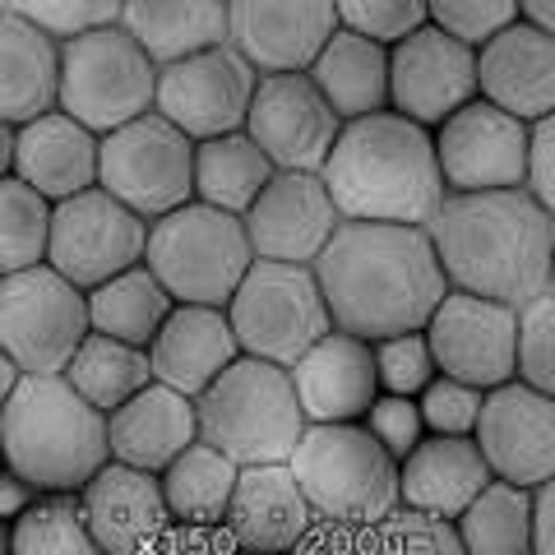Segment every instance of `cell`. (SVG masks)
Instances as JSON below:
<instances>
[{
	"mask_svg": "<svg viewBox=\"0 0 555 555\" xmlns=\"http://www.w3.org/2000/svg\"><path fill=\"white\" fill-rule=\"evenodd\" d=\"M481 393L477 385H463L454 375H430L426 389L416 393V408H422V426L430 436H473L477 412H481Z\"/></svg>",
	"mask_w": 555,
	"mask_h": 555,
	"instance_id": "7bdbcfd3",
	"label": "cell"
},
{
	"mask_svg": "<svg viewBox=\"0 0 555 555\" xmlns=\"http://www.w3.org/2000/svg\"><path fill=\"white\" fill-rule=\"evenodd\" d=\"M250 236V250L259 259H292L310 264L324 241L343 222L338 204L328 199V185L320 171H273L269 185L255 195V204L241 214Z\"/></svg>",
	"mask_w": 555,
	"mask_h": 555,
	"instance_id": "d6986e66",
	"label": "cell"
},
{
	"mask_svg": "<svg viewBox=\"0 0 555 555\" xmlns=\"http://www.w3.org/2000/svg\"><path fill=\"white\" fill-rule=\"evenodd\" d=\"M334 14L338 28H352L361 38L389 47L426 24V0H334Z\"/></svg>",
	"mask_w": 555,
	"mask_h": 555,
	"instance_id": "f6af8a7d",
	"label": "cell"
},
{
	"mask_svg": "<svg viewBox=\"0 0 555 555\" xmlns=\"http://www.w3.org/2000/svg\"><path fill=\"white\" fill-rule=\"evenodd\" d=\"M61 375L75 385L79 398H89L98 412H112L126 403L130 393L149 385L153 366H149V347L120 343V338H107V334H98V328H89L75 352H69Z\"/></svg>",
	"mask_w": 555,
	"mask_h": 555,
	"instance_id": "e575fe53",
	"label": "cell"
},
{
	"mask_svg": "<svg viewBox=\"0 0 555 555\" xmlns=\"http://www.w3.org/2000/svg\"><path fill=\"white\" fill-rule=\"evenodd\" d=\"M436 163L444 190H509L524 185V149L528 120L500 112L495 102L473 98L449 112L436 130Z\"/></svg>",
	"mask_w": 555,
	"mask_h": 555,
	"instance_id": "2e32d148",
	"label": "cell"
},
{
	"mask_svg": "<svg viewBox=\"0 0 555 555\" xmlns=\"http://www.w3.org/2000/svg\"><path fill=\"white\" fill-rule=\"evenodd\" d=\"M449 287L491 297L500 306H524L555 283V222L524 185L509 190H449L426 218Z\"/></svg>",
	"mask_w": 555,
	"mask_h": 555,
	"instance_id": "7a4b0ae2",
	"label": "cell"
},
{
	"mask_svg": "<svg viewBox=\"0 0 555 555\" xmlns=\"http://www.w3.org/2000/svg\"><path fill=\"white\" fill-rule=\"evenodd\" d=\"M491 477L514 486H537L555 477V403L551 393L505 379L481 393V412L473 426Z\"/></svg>",
	"mask_w": 555,
	"mask_h": 555,
	"instance_id": "e0dca14e",
	"label": "cell"
},
{
	"mask_svg": "<svg viewBox=\"0 0 555 555\" xmlns=\"http://www.w3.org/2000/svg\"><path fill=\"white\" fill-rule=\"evenodd\" d=\"M10 551L33 555H93V537L83 528L75 491H42L10 524Z\"/></svg>",
	"mask_w": 555,
	"mask_h": 555,
	"instance_id": "8d00e7d4",
	"label": "cell"
},
{
	"mask_svg": "<svg viewBox=\"0 0 555 555\" xmlns=\"http://www.w3.org/2000/svg\"><path fill=\"white\" fill-rule=\"evenodd\" d=\"M89 334V301L51 264L0 273V347L28 375L65 371L69 352Z\"/></svg>",
	"mask_w": 555,
	"mask_h": 555,
	"instance_id": "8fae6325",
	"label": "cell"
},
{
	"mask_svg": "<svg viewBox=\"0 0 555 555\" xmlns=\"http://www.w3.org/2000/svg\"><path fill=\"white\" fill-rule=\"evenodd\" d=\"M158 481H163V500H167L171 524L218 528L222 514H228L232 486H236V463L228 454H218L214 444L190 440L158 473Z\"/></svg>",
	"mask_w": 555,
	"mask_h": 555,
	"instance_id": "d6a6232c",
	"label": "cell"
},
{
	"mask_svg": "<svg viewBox=\"0 0 555 555\" xmlns=\"http://www.w3.org/2000/svg\"><path fill=\"white\" fill-rule=\"evenodd\" d=\"M486 481H491V467L473 436H430L426 430L412 444V454L398 459V505L459 518Z\"/></svg>",
	"mask_w": 555,
	"mask_h": 555,
	"instance_id": "83f0119b",
	"label": "cell"
},
{
	"mask_svg": "<svg viewBox=\"0 0 555 555\" xmlns=\"http://www.w3.org/2000/svg\"><path fill=\"white\" fill-rule=\"evenodd\" d=\"M5 10H10V0H0V14H5Z\"/></svg>",
	"mask_w": 555,
	"mask_h": 555,
	"instance_id": "11a10c76",
	"label": "cell"
},
{
	"mask_svg": "<svg viewBox=\"0 0 555 555\" xmlns=\"http://www.w3.org/2000/svg\"><path fill=\"white\" fill-rule=\"evenodd\" d=\"M328 320L357 338H385L422 328L449 292L436 246L416 222L343 218L324 250L310 259Z\"/></svg>",
	"mask_w": 555,
	"mask_h": 555,
	"instance_id": "6da1fadb",
	"label": "cell"
},
{
	"mask_svg": "<svg viewBox=\"0 0 555 555\" xmlns=\"http://www.w3.org/2000/svg\"><path fill=\"white\" fill-rule=\"evenodd\" d=\"M10 167H14V126L0 120V177H10Z\"/></svg>",
	"mask_w": 555,
	"mask_h": 555,
	"instance_id": "f5cc1de1",
	"label": "cell"
},
{
	"mask_svg": "<svg viewBox=\"0 0 555 555\" xmlns=\"http://www.w3.org/2000/svg\"><path fill=\"white\" fill-rule=\"evenodd\" d=\"M555 551V486L537 481L528 500V555H551Z\"/></svg>",
	"mask_w": 555,
	"mask_h": 555,
	"instance_id": "c3c4849f",
	"label": "cell"
},
{
	"mask_svg": "<svg viewBox=\"0 0 555 555\" xmlns=\"http://www.w3.org/2000/svg\"><path fill=\"white\" fill-rule=\"evenodd\" d=\"M375 357V385L385 393H408L416 398L426 379L436 375V357H430L426 328H403V334H385L371 343Z\"/></svg>",
	"mask_w": 555,
	"mask_h": 555,
	"instance_id": "ab89813d",
	"label": "cell"
},
{
	"mask_svg": "<svg viewBox=\"0 0 555 555\" xmlns=\"http://www.w3.org/2000/svg\"><path fill=\"white\" fill-rule=\"evenodd\" d=\"M20 375H24V371L14 366V357L5 352V347H0V403L10 398V389H14V379H20Z\"/></svg>",
	"mask_w": 555,
	"mask_h": 555,
	"instance_id": "816d5d0a",
	"label": "cell"
},
{
	"mask_svg": "<svg viewBox=\"0 0 555 555\" xmlns=\"http://www.w3.org/2000/svg\"><path fill=\"white\" fill-rule=\"evenodd\" d=\"M371 542L389 551H463L454 518H440L412 505H393L389 514H379L371 524Z\"/></svg>",
	"mask_w": 555,
	"mask_h": 555,
	"instance_id": "60d3db41",
	"label": "cell"
},
{
	"mask_svg": "<svg viewBox=\"0 0 555 555\" xmlns=\"http://www.w3.org/2000/svg\"><path fill=\"white\" fill-rule=\"evenodd\" d=\"M0 551H10V524L0 518Z\"/></svg>",
	"mask_w": 555,
	"mask_h": 555,
	"instance_id": "db71d44e",
	"label": "cell"
},
{
	"mask_svg": "<svg viewBox=\"0 0 555 555\" xmlns=\"http://www.w3.org/2000/svg\"><path fill=\"white\" fill-rule=\"evenodd\" d=\"M287 467L324 524L371 528L398 505V459L361 422H306Z\"/></svg>",
	"mask_w": 555,
	"mask_h": 555,
	"instance_id": "8992f818",
	"label": "cell"
},
{
	"mask_svg": "<svg viewBox=\"0 0 555 555\" xmlns=\"http://www.w3.org/2000/svg\"><path fill=\"white\" fill-rule=\"evenodd\" d=\"M75 495H79V514L93 546L112 555L153 546L171 524L158 473H144V467L120 463V459L102 463Z\"/></svg>",
	"mask_w": 555,
	"mask_h": 555,
	"instance_id": "44dd1931",
	"label": "cell"
},
{
	"mask_svg": "<svg viewBox=\"0 0 555 555\" xmlns=\"http://www.w3.org/2000/svg\"><path fill=\"white\" fill-rule=\"evenodd\" d=\"M250 236L236 214L214 204L185 199L171 214L149 222L144 264L167 287L171 301L190 306H228L241 273L250 269Z\"/></svg>",
	"mask_w": 555,
	"mask_h": 555,
	"instance_id": "52a82bcc",
	"label": "cell"
},
{
	"mask_svg": "<svg viewBox=\"0 0 555 555\" xmlns=\"http://www.w3.org/2000/svg\"><path fill=\"white\" fill-rule=\"evenodd\" d=\"M528 500L532 486L491 477L454 518L463 551L473 555H528Z\"/></svg>",
	"mask_w": 555,
	"mask_h": 555,
	"instance_id": "d590c367",
	"label": "cell"
},
{
	"mask_svg": "<svg viewBox=\"0 0 555 555\" xmlns=\"http://www.w3.org/2000/svg\"><path fill=\"white\" fill-rule=\"evenodd\" d=\"M195 430L204 444L228 454L236 467L287 463L292 444L306 430L287 366L236 352L204 385V393H195Z\"/></svg>",
	"mask_w": 555,
	"mask_h": 555,
	"instance_id": "5b68a950",
	"label": "cell"
},
{
	"mask_svg": "<svg viewBox=\"0 0 555 555\" xmlns=\"http://www.w3.org/2000/svg\"><path fill=\"white\" fill-rule=\"evenodd\" d=\"M477 98L518 120L555 112V33L514 20L477 47Z\"/></svg>",
	"mask_w": 555,
	"mask_h": 555,
	"instance_id": "7402d4cb",
	"label": "cell"
},
{
	"mask_svg": "<svg viewBox=\"0 0 555 555\" xmlns=\"http://www.w3.org/2000/svg\"><path fill=\"white\" fill-rule=\"evenodd\" d=\"M310 514L306 495L297 477H292L287 463H246L236 467V486L228 500V514H222L218 528H228V537L236 546L250 551H292L306 542Z\"/></svg>",
	"mask_w": 555,
	"mask_h": 555,
	"instance_id": "cb8c5ba5",
	"label": "cell"
},
{
	"mask_svg": "<svg viewBox=\"0 0 555 555\" xmlns=\"http://www.w3.org/2000/svg\"><path fill=\"white\" fill-rule=\"evenodd\" d=\"M195 139L181 134L167 116L144 112L102 134L98 185L139 218H163L177 204L195 199Z\"/></svg>",
	"mask_w": 555,
	"mask_h": 555,
	"instance_id": "30bf717a",
	"label": "cell"
},
{
	"mask_svg": "<svg viewBox=\"0 0 555 555\" xmlns=\"http://www.w3.org/2000/svg\"><path fill=\"white\" fill-rule=\"evenodd\" d=\"M524 190L537 204H555V120H528V149H524Z\"/></svg>",
	"mask_w": 555,
	"mask_h": 555,
	"instance_id": "7dc6e473",
	"label": "cell"
},
{
	"mask_svg": "<svg viewBox=\"0 0 555 555\" xmlns=\"http://www.w3.org/2000/svg\"><path fill=\"white\" fill-rule=\"evenodd\" d=\"M477 98V47L449 38L436 24L389 42V112L436 130L449 112Z\"/></svg>",
	"mask_w": 555,
	"mask_h": 555,
	"instance_id": "9a60e30c",
	"label": "cell"
},
{
	"mask_svg": "<svg viewBox=\"0 0 555 555\" xmlns=\"http://www.w3.org/2000/svg\"><path fill=\"white\" fill-rule=\"evenodd\" d=\"M255 79H259V69L232 42L204 47L195 56L158 65L153 112L167 116L181 134H190L199 144V139L246 126Z\"/></svg>",
	"mask_w": 555,
	"mask_h": 555,
	"instance_id": "4fadbf2b",
	"label": "cell"
},
{
	"mask_svg": "<svg viewBox=\"0 0 555 555\" xmlns=\"http://www.w3.org/2000/svg\"><path fill=\"white\" fill-rule=\"evenodd\" d=\"M98 144L102 134L79 126L75 116L51 107L42 116L14 126V177L33 185L42 199L61 204L79 190L98 185Z\"/></svg>",
	"mask_w": 555,
	"mask_h": 555,
	"instance_id": "d4e9b609",
	"label": "cell"
},
{
	"mask_svg": "<svg viewBox=\"0 0 555 555\" xmlns=\"http://www.w3.org/2000/svg\"><path fill=\"white\" fill-rule=\"evenodd\" d=\"M310 83L338 112V120L371 116L389 107V47L361 38L352 28H334V38L310 61Z\"/></svg>",
	"mask_w": 555,
	"mask_h": 555,
	"instance_id": "f1b7e54d",
	"label": "cell"
},
{
	"mask_svg": "<svg viewBox=\"0 0 555 555\" xmlns=\"http://www.w3.org/2000/svg\"><path fill=\"white\" fill-rule=\"evenodd\" d=\"M56 75L61 42L20 14H0V120L24 126L56 107Z\"/></svg>",
	"mask_w": 555,
	"mask_h": 555,
	"instance_id": "f546056e",
	"label": "cell"
},
{
	"mask_svg": "<svg viewBox=\"0 0 555 555\" xmlns=\"http://www.w3.org/2000/svg\"><path fill=\"white\" fill-rule=\"evenodd\" d=\"M361 426L371 430V436L389 449L393 459H403L412 454V444L426 436V426H422V408H416V398L408 393H385L379 389L371 398V408L361 412Z\"/></svg>",
	"mask_w": 555,
	"mask_h": 555,
	"instance_id": "bcb514c9",
	"label": "cell"
},
{
	"mask_svg": "<svg viewBox=\"0 0 555 555\" xmlns=\"http://www.w3.org/2000/svg\"><path fill=\"white\" fill-rule=\"evenodd\" d=\"M83 301H89V328H98V334H107V338H120V343H134V347H149V338L158 334V324L167 320V310L177 306L167 297V287L149 273L144 259L112 278H102L98 287L83 292Z\"/></svg>",
	"mask_w": 555,
	"mask_h": 555,
	"instance_id": "836d02e7",
	"label": "cell"
},
{
	"mask_svg": "<svg viewBox=\"0 0 555 555\" xmlns=\"http://www.w3.org/2000/svg\"><path fill=\"white\" fill-rule=\"evenodd\" d=\"M241 352L236 334L228 324L222 306H190L177 301L167 310V320L158 324V334L149 338V366L153 379L181 389V393H204V385L214 379L228 361Z\"/></svg>",
	"mask_w": 555,
	"mask_h": 555,
	"instance_id": "4316f807",
	"label": "cell"
},
{
	"mask_svg": "<svg viewBox=\"0 0 555 555\" xmlns=\"http://www.w3.org/2000/svg\"><path fill=\"white\" fill-rule=\"evenodd\" d=\"M190 440H199L195 398L163 379H149L139 393L107 412V454L144 467V473H163Z\"/></svg>",
	"mask_w": 555,
	"mask_h": 555,
	"instance_id": "484cf974",
	"label": "cell"
},
{
	"mask_svg": "<svg viewBox=\"0 0 555 555\" xmlns=\"http://www.w3.org/2000/svg\"><path fill=\"white\" fill-rule=\"evenodd\" d=\"M422 328L440 375L477 389L514 379V306L449 287Z\"/></svg>",
	"mask_w": 555,
	"mask_h": 555,
	"instance_id": "ac0fdd59",
	"label": "cell"
},
{
	"mask_svg": "<svg viewBox=\"0 0 555 555\" xmlns=\"http://www.w3.org/2000/svg\"><path fill=\"white\" fill-rule=\"evenodd\" d=\"M287 375H292V389H297L306 422H361V412L379 393L371 343L347 334V328L320 334L287 366Z\"/></svg>",
	"mask_w": 555,
	"mask_h": 555,
	"instance_id": "603a6c76",
	"label": "cell"
},
{
	"mask_svg": "<svg viewBox=\"0 0 555 555\" xmlns=\"http://www.w3.org/2000/svg\"><path fill=\"white\" fill-rule=\"evenodd\" d=\"M5 467L38 491H79L107 463V412H98L75 385L56 375H20L0 403Z\"/></svg>",
	"mask_w": 555,
	"mask_h": 555,
	"instance_id": "277c9868",
	"label": "cell"
},
{
	"mask_svg": "<svg viewBox=\"0 0 555 555\" xmlns=\"http://www.w3.org/2000/svg\"><path fill=\"white\" fill-rule=\"evenodd\" d=\"M51 199H42L20 177H0V273L47 264Z\"/></svg>",
	"mask_w": 555,
	"mask_h": 555,
	"instance_id": "74e56055",
	"label": "cell"
},
{
	"mask_svg": "<svg viewBox=\"0 0 555 555\" xmlns=\"http://www.w3.org/2000/svg\"><path fill=\"white\" fill-rule=\"evenodd\" d=\"M116 24L149 51L153 65H167L228 42V0H120Z\"/></svg>",
	"mask_w": 555,
	"mask_h": 555,
	"instance_id": "4dcf8cb0",
	"label": "cell"
},
{
	"mask_svg": "<svg viewBox=\"0 0 555 555\" xmlns=\"http://www.w3.org/2000/svg\"><path fill=\"white\" fill-rule=\"evenodd\" d=\"M514 20H518L514 0H426V24H436L440 33L467 47H481Z\"/></svg>",
	"mask_w": 555,
	"mask_h": 555,
	"instance_id": "ee69618b",
	"label": "cell"
},
{
	"mask_svg": "<svg viewBox=\"0 0 555 555\" xmlns=\"http://www.w3.org/2000/svg\"><path fill=\"white\" fill-rule=\"evenodd\" d=\"M514 379L555 389V287L514 310Z\"/></svg>",
	"mask_w": 555,
	"mask_h": 555,
	"instance_id": "f35d334b",
	"label": "cell"
},
{
	"mask_svg": "<svg viewBox=\"0 0 555 555\" xmlns=\"http://www.w3.org/2000/svg\"><path fill=\"white\" fill-rule=\"evenodd\" d=\"M518 5V20L532 24V28H555V0H514Z\"/></svg>",
	"mask_w": 555,
	"mask_h": 555,
	"instance_id": "f907efd6",
	"label": "cell"
},
{
	"mask_svg": "<svg viewBox=\"0 0 555 555\" xmlns=\"http://www.w3.org/2000/svg\"><path fill=\"white\" fill-rule=\"evenodd\" d=\"M38 495L42 491L33 481H24L20 473H10V467H0V518H5V524H14V518H20Z\"/></svg>",
	"mask_w": 555,
	"mask_h": 555,
	"instance_id": "681fc988",
	"label": "cell"
},
{
	"mask_svg": "<svg viewBox=\"0 0 555 555\" xmlns=\"http://www.w3.org/2000/svg\"><path fill=\"white\" fill-rule=\"evenodd\" d=\"M153 89H158V65L120 24L89 28L61 42L56 107L93 134H107L153 112Z\"/></svg>",
	"mask_w": 555,
	"mask_h": 555,
	"instance_id": "ba28073f",
	"label": "cell"
},
{
	"mask_svg": "<svg viewBox=\"0 0 555 555\" xmlns=\"http://www.w3.org/2000/svg\"><path fill=\"white\" fill-rule=\"evenodd\" d=\"M222 310H228L241 352L273 361V366H292L310 343L334 328L315 269L292 264V259L255 255Z\"/></svg>",
	"mask_w": 555,
	"mask_h": 555,
	"instance_id": "9c48e42d",
	"label": "cell"
},
{
	"mask_svg": "<svg viewBox=\"0 0 555 555\" xmlns=\"http://www.w3.org/2000/svg\"><path fill=\"white\" fill-rule=\"evenodd\" d=\"M10 14H20L47 38H79L89 28H107L120 20V0H10Z\"/></svg>",
	"mask_w": 555,
	"mask_h": 555,
	"instance_id": "b9f144b4",
	"label": "cell"
},
{
	"mask_svg": "<svg viewBox=\"0 0 555 555\" xmlns=\"http://www.w3.org/2000/svg\"><path fill=\"white\" fill-rule=\"evenodd\" d=\"M320 181L328 185V199L338 204V214L361 222H416V228H426V218L449 195L440 181L430 130L389 107L343 120L334 149L320 167Z\"/></svg>",
	"mask_w": 555,
	"mask_h": 555,
	"instance_id": "3957f363",
	"label": "cell"
},
{
	"mask_svg": "<svg viewBox=\"0 0 555 555\" xmlns=\"http://www.w3.org/2000/svg\"><path fill=\"white\" fill-rule=\"evenodd\" d=\"M144 241H149V218H139L134 208H126L102 185H89L79 195L51 204L47 264L89 292L102 278L139 264Z\"/></svg>",
	"mask_w": 555,
	"mask_h": 555,
	"instance_id": "7c38bea8",
	"label": "cell"
},
{
	"mask_svg": "<svg viewBox=\"0 0 555 555\" xmlns=\"http://www.w3.org/2000/svg\"><path fill=\"white\" fill-rule=\"evenodd\" d=\"M334 28V0H228V42L259 75L310 69Z\"/></svg>",
	"mask_w": 555,
	"mask_h": 555,
	"instance_id": "ffe728a7",
	"label": "cell"
},
{
	"mask_svg": "<svg viewBox=\"0 0 555 555\" xmlns=\"http://www.w3.org/2000/svg\"><path fill=\"white\" fill-rule=\"evenodd\" d=\"M0 467H5V449H0Z\"/></svg>",
	"mask_w": 555,
	"mask_h": 555,
	"instance_id": "9f6ffc18",
	"label": "cell"
},
{
	"mask_svg": "<svg viewBox=\"0 0 555 555\" xmlns=\"http://www.w3.org/2000/svg\"><path fill=\"white\" fill-rule=\"evenodd\" d=\"M338 112L310 83L306 69L259 75L246 112V130L278 171H320L338 139Z\"/></svg>",
	"mask_w": 555,
	"mask_h": 555,
	"instance_id": "5bb4252c",
	"label": "cell"
},
{
	"mask_svg": "<svg viewBox=\"0 0 555 555\" xmlns=\"http://www.w3.org/2000/svg\"><path fill=\"white\" fill-rule=\"evenodd\" d=\"M273 163L264 158V149L255 144L246 130H228L214 139H199L195 144V199L214 204L222 214H246L255 204V195L269 185Z\"/></svg>",
	"mask_w": 555,
	"mask_h": 555,
	"instance_id": "1f68e13d",
	"label": "cell"
}]
</instances>
